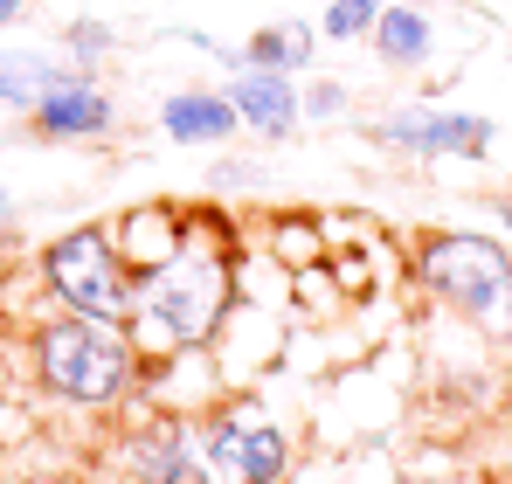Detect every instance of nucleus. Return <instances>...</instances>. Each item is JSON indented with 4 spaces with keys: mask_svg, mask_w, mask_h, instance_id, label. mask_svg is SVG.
<instances>
[{
    "mask_svg": "<svg viewBox=\"0 0 512 484\" xmlns=\"http://www.w3.org/2000/svg\"><path fill=\"white\" fill-rule=\"evenodd\" d=\"M28 395V367H21V339H0V402Z\"/></svg>",
    "mask_w": 512,
    "mask_h": 484,
    "instance_id": "5701e85b",
    "label": "nucleus"
},
{
    "mask_svg": "<svg viewBox=\"0 0 512 484\" xmlns=\"http://www.w3.org/2000/svg\"><path fill=\"white\" fill-rule=\"evenodd\" d=\"M35 270L49 284V298L77 319H111L132 325V305H139V270L125 263V249L111 236V215L104 222H70L35 249Z\"/></svg>",
    "mask_w": 512,
    "mask_h": 484,
    "instance_id": "39448f33",
    "label": "nucleus"
},
{
    "mask_svg": "<svg viewBox=\"0 0 512 484\" xmlns=\"http://www.w3.org/2000/svg\"><path fill=\"white\" fill-rule=\"evenodd\" d=\"M367 49H374L381 70L423 77V70H436L450 56V14L436 0H388L381 21H374V35H367Z\"/></svg>",
    "mask_w": 512,
    "mask_h": 484,
    "instance_id": "9d476101",
    "label": "nucleus"
},
{
    "mask_svg": "<svg viewBox=\"0 0 512 484\" xmlns=\"http://www.w3.org/2000/svg\"><path fill=\"white\" fill-rule=\"evenodd\" d=\"M340 118H353V83L305 77V125H340Z\"/></svg>",
    "mask_w": 512,
    "mask_h": 484,
    "instance_id": "412c9836",
    "label": "nucleus"
},
{
    "mask_svg": "<svg viewBox=\"0 0 512 484\" xmlns=\"http://www.w3.org/2000/svg\"><path fill=\"white\" fill-rule=\"evenodd\" d=\"M236 118H243V139L256 146H291L305 132V77H284V70H229L222 77Z\"/></svg>",
    "mask_w": 512,
    "mask_h": 484,
    "instance_id": "9b49d317",
    "label": "nucleus"
},
{
    "mask_svg": "<svg viewBox=\"0 0 512 484\" xmlns=\"http://www.w3.org/2000/svg\"><path fill=\"white\" fill-rule=\"evenodd\" d=\"M270 187V166L263 160H236V153H215L208 166V194L222 201V194H263Z\"/></svg>",
    "mask_w": 512,
    "mask_h": 484,
    "instance_id": "4be33fe9",
    "label": "nucleus"
},
{
    "mask_svg": "<svg viewBox=\"0 0 512 484\" xmlns=\"http://www.w3.org/2000/svg\"><path fill=\"white\" fill-rule=\"evenodd\" d=\"M70 63L56 56V49H35V42H7L0 49V118H21L28 125V111L49 97V83L63 77Z\"/></svg>",
    "mask_w": 512,
    "mask_h": 484,
    "instance_id": "dca6fc26",
    "label": "nucleus"
},
{
    "mask_svg": "<svg viewBox=\"0 0 512 484\" xmlns=\"http://www.w3.org/2000/svg\"><path fill=\"white\" fill-rule=\"evenodd\" d=\"M111 236L125 249V263L146 277V270H160L180 236H187V208H173V201H132V208H118L111 215Z\"/></svg>",
    "mask_w": 512,
    "mask_h": 484,
    "instance_id": "4468645a",
    "label": "nucleus"
},
{
    "mask_svg": "<svg viewBox=\"0 0 512 484\" xmlns=\"http://www.w3.org/2000/svg\"><path fill=\"white\" fill-rule=\"evenodd\" d=\"M291 332L298 319L284 305H256V298H236L229 325L215 332V360L229 374V388H263L284 360H291Z\"/></svg>",
    "mask_w": 512,
    "mask_h": 484,
    "instance_id": "6e6552de",
    "label": "nucleus"
},
{
    "mask_svg": "<svg viewBox=\"0 0 512 484\" xmlns=\"http://www.w3.org/2000/svg\"><path fill=\"white\" fill-rule=\"evenodd\" d=\"M14 229H21V194H14V187L0 180V242L14 236Z\"/></svg>",
    "mask_w": 512,
    "mask_h": 484,
    "instance_id": "393cba45",
    "label": "nucleus"
},
{
    "mask_svg": "<svg viewBox=\"0 0 512 484\" xmlns=\"http://www.w3.org/2000/svg\"><path fill=\"white\" fill-rule=\"evenodd\" d=\"M97 471L111 484H215L194 415H167L153 402L118 408L97 429Z\"/></svg>",
    "mask_w": 512,
    "mask_h": 484,
    "instance_id": "423d86ee",
    "label": "nucleus"
},
{
    "mask_svg": "<svg viewBox=\"0 0 512 484\" xmlns=\"http://www.w3.org/2000/svg\"><path fill=\"white\" fill-rule=\"evenodd\" d=\"M346 312H353V291L333 277V263L291 270V319L298 325H346Z\"/></svg>",
    "mask_w": 512,
    "mask_h": 484,
    "instance_id": "6ab92c4d",
    "label": "nucleus"
},
{
    "mask_svg": "<svg viewBox=\"0 0 512 484\" xmlns=\"http://www.w3.org/2000/svg\"><path fill=\"white\" fill-rule=\"evenodd\" d=\"M28 14H35V0H0V35H7V28H21Z\"/></svg>",
    "mask_w": 512,
    "mask_h": 484,
    "instance_id": "a878e982",
    "label": "nucleus"
},
{
    "mask_svg": "<svg viewBox=\"0 0 512 484\" xmlns=\"http://www.w3.org/2000/svg\"><path fill=\"white\" fill-rule=\"evenodd\" d=\"M118 49H125V28L104 21V14H70L63 35H56V56H63L70 70H84V77H104V70L118 63Z\"/></svg>",
    "mask_w": 512,
    "mask_h": 484,
    "instance_id": "a211bd4d",
    "label": "nucleus"
},
{
    "mask_svg": "<svg viewBox=\"0 0 512 484\" xmlns=\"http://www.w3.org/2000/svg\"><path fill=\"white\" fill-rule=\"evenodd\" d=\"M381 7H388V0H326V7H319V35H326L333 49H353V42L374 35Z\"/></svg>",
    "mask_w": 512,
    "mask_h": 484,
    "instance_id": "aec40b11",
    "label": "nucleus"
},
{
    "mask_svg": "<svg viewBox=\"0 0 512 484\" xmlns=\"http://www.w3.org/2000/svg\"><path fill=\"white\" fill-rule=\"evenodd\" d=\"M21 367H28L35 402L90 415V422H111L118 408H132L139 381H146V353H139L132 325L77 319L63 305L21 325Z\"/></svg>",
    "mask_w": 512,
    "mask_h": 484,
    "instance_id": "f03ea898",
    "label": "nucleus"
},
{
    "mask_svg": "<svg viewBox=\"0 0 512 484\" xmlns=\"http://www.w3.org/2000/svg\"><path fill=\"white\" fill-rule=\"evenodd\" d=\"M485 208H492V229H499V236L512 242V194H492Z\"/></svg>",
    "mask_w": 512,
    "mask_h": 484,
    "instance_id": "bb28decb",
    "label": "nucleus"
},
{
    "mask_svg": "<svg viewBox=\"0 0 512 484\" xmlns=\"http://www.w3.org/2000/svg\"><path fill=\"white\" fill-rule=\"evenodd\" d=\"M263 249H270L284 270L326 263V215H319V208H277V215H263Z\"/></svg>",
    "mask_w": 512,
    "mask_h": 484,
    "instance_id": "f3484780",
    "label": "nucleus"
},
{
    "mask_svg": "<svg viewBox=\"0 0 512 484\" xmlns=\"http://www.w3.org/2000/svg\"><path fill=\"white\" fill-rule=\"evenodd\" d=\"M28 132L42 146H97L118 132V97L104 77H84V70H63L49 83V97L28 111Z\"/></svg>",
    "mask_w": 512,
    "mask_h": 484,
    "instance_id": "1a4fd4ad",
    "label": "nucleus"
},
{
    "mask_svg": "<svg viewBox=\"0 0 512 484\" xmlns=\"http://www.w3.org/2000/svg\"><path fill=\"white\" fill-rule=\"evenodd\" d=\"M160 139L187 153H229L243 139V118L222 83H173L160 97Z\"/></svg>",
    "mask_w": 512,
    "mask_h": 484,
    "instance_id": "f8f14e48",
    "label": "nucleus"
},
{
    "mask_svg": "<svg viewBox=\"0 0 512 484\" xmlns=\"http://www.w3.org/2000/svg\"><path fill=\"white\" fill-rule=\"evenodd\" d=\"M222 395H229V374H222L215 346H194V353L146 360V381H139V402L167 408V415H208Z\"/></svg>",
    "mask_w": 512,
    "mask_h": 484,
    "instance_id": "ddd939ff",
    "label": "nucleus"
},
{
    "mask_svg": "<svg viewBox=\"0 0 512 484\" xmlns=\"http://www.w3.org/2000/svg\"><path fill=\"white\" fill-rule=\"evenodd\" d=\"M28 484H111V478H104V471L90 464V471H63V478H28Z\"/></svg>",
    "mask_w": 512,
    "mask_h": 484,
    "instance_id": "cd10ccee",
    "label": "nucleus"
},
{
    "mask_svg": "<svg viewBox=\"0 0 512 484\" xmlns=\"http://www.w3.org/2000/svg\"><path fill=\"white\" fill-rule=\"evenodd\" d=\"M236 256H243V229L229 215V201L215 208H187V236L160 270L139 277V305H132V339L146 360L167 353H194L215 346V332L236 312Z\"/></svg>",
    "mask_w": 512,
    "mask_h": 484,
    "instance_id": "f257e3e1",
    "label": "nucleus"
},
{
    "mask_svg": "<svg viewBox=\"0 0 512 484\" xmlns=\"http://www.w3.org/2000/svg\"><path fill=\"white\" fill-rule=\"evenodd\" d=\"M28 436H35L28 408H21V402H0V464H7V450H14V443H28Z\"/></svg>",
    "mask_w": 512,
    "mask_h": 484,
    "instance_id": "b1692460",
    "label": "nucleus"
},
{
    "mask_svg": "<svg viewBox=\"0 0 512 484\" xmlns=\"http://www.w3.org/2000/svg\"><path fill=\"white\" fill-rule=\"evenodd\" d=\"M506 484H512V450H506Z\"/></svg>",
    "mask_w": 512,
    "mask_h": 484,
    "instance_id": "c85d7f7f",
    "label": "nucleus"
},
{
    "mask_svg": "<svg viewBox=\"0 0 512 484\" xmlns=\"http://www.w3.org/2000/svg\"><path fill=\"white\" fill-rule=\"evenodd\" d=\"M194 429L215 484H298V429L263 388H229Z\"/></svg>",
    "mask_w": 512,
    "mask_h": 484,
    "instance_id": "20e7f679",
    "label": "nucleus"
},
{
    "mask_svg": "<svg viewBox=\"0 0 512 484\" xmlns=\"http://www.w3.org/2000/svg\"><path fill=\"white\" fill-rule=\"evenodd\" d=\"M402 256L423 312H443L512 353V242L499 229H416Z\"/></svg>",
    "mask_w": 512,
    "mask_h": 484,
    "instance_id": "7ed1b4c3",
    "label": "nucleus"
},
{
    "mask_svg": "<svg viewBox=\"0 0 512 484\" xmlns=\"http://www.w3.org/2000/svg\"><path fill=\"white\" fill-rule=\"evenodd\" d=\"M367 139L395 160H492L499 153V125L485 111L464 104H436V97H402L388 111L367 118Z\"/></svg>",
    "mask_w": 512,
    "mask_h": 484,
    "instance_id": "0eeeda50",
    "label": "nucleus"
},
{
    "mask_svg": "<svg viewBox=\"0 0 512 484\" xmlns=\"http://www.w3.org/2000/svg\"><path fill=\"white\" fill-rule=\"evenodd\" d=\"M236 49H243V70H284V77H312V63H319V21H298V14L263 21V28H250Z\"/></svg>",
    "mask_w": 512,
    "mask_h": 484,
    "instance_id": "2eb2a0df",
    "label": "nucleus"
}]
</instances>
